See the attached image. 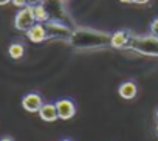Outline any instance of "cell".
<instances>
[{"instance_id":"22","label":"cell","mask_w":158,"mask_h":141,"mask_svg":"<svg viewBox=\"0 0 158 141\" xmlns=\"http://www.w3.org/2000/svg\"><path fill=\"white\" fill-rule=\"evenodd\" d=\"M60 141H73V139H70V138H64V139H60Z\"/></svg>"},{"instance_id":"18","label":"cell","mask_w":158,"mask_h":141,"mask_svg":"<svg viewBox=\"0 0 158 141\" xmlns=\"http://www.w3.org/2000/svg\"><path fill=\"white\" fill-rule=\"evenodd\" d=\"M0 141H16V139L10 135H5V136H0Z\"/></svg>"},{"instance_id":"9","label":"cell","mask_w":158,"mask_h":141,"mask_svg":"<svg viewBox=\"0 0 158 141\" xmlns=\"http://www.w3.org/2000/svg\"><path fill=\"white\" fill-rule=\"evenodd\" d=\"M27 37L34 42V44H40V42H45L48 40V36H47V28L44 23H34L28 31H27Z\"/></svg>"},{"instance_id":"2","label":"cell","mask_w":158,"mask_h":141,"mask_svg":"<svg viewBox=\"0 0 158 141\" xmlns=\"http://www.w3.org/2000/svg\"><path fill=\"white\" fill-rule=\"evenodd\" d=\"M138 54L143 56H152V57H158V37L147 34V36H136L133 34L129 48Z\"/></svg>"},{"instance_id":"14","label":"cell","mask_w":158,"mask_h":141,"mask_svg":"<svg viewBox=\"0 0 158 141\" xmlns=\"http://www.w3.org/2000/svg\"><path fill=\"white\" fill-rule=\"evenodd\" d=\"M149 30H150V34H152V36L158 37V17H155V19L150 22V27H149Z\"/></svg>"},{"instance_id":"16","label":"cell","mask_w":158,"mask_h":141,"mask_svg":"<svg viewBox=\"0 0 158 141\" xmlns=\"http://www.w3.org/2000/svg\"><path fill=\"white\" fill-rule=\"evenodd\" d=\"M44 2H45V0H28V6L34 8L37 5H44Z\"/></svg>"},{"instance_id":"8","label":"cell","mask_w":158,"mask_h":141,"mask_svg":"<svg viewBox=\"0 0 158 141\" xmlns=\"http://www.w3.org/2000/svg\"><path fill=\"white\" fill-rule=\"evenodd\" d=\"M132 37H133V33H130L127 30H119V31L112 33V48L127 50Z\"/></svg>"},{"instance_id":"3","label":"cell","mask_w":158,"mask_h":141,"mask_svg":"<svg viewBox=\"0 0 158 141\" xmlns=\"http://www.w3.org/2000/svg\"><path fill=\"white\" fill-rule=\"evenodd\" d=\"M48 14H50V20H56V22H60V23H65L68 27L73 25L67 10H65V5H64V0H45L44 2Z\"/></svg>"},{"instance_id":"5","label":"cell","mask_w":158,"mask_h":141,"mask_svg":"<svg viewBox=\"0 0 158 141\" xmlns=\"http://www.w3.org/2000/svg\"><path fill=\"white\" fill-rule=\"evenodd\" d=\"M34 23H36V19H34V14H33V8L31 6H27V8L19 10V13L14 17V27H16V30L23 31V33H27Z\"/></svg>"},{"instance_id":"12","label":"cell","mask_w":158,"mask_h":141,"mask_svg":"<svg viewBox=\"0 0 158 141\" xmlns=\"http://www.w3.org/2000/svg\"><path fill=\"white\" fill-rule=\"evenodd\" d=\"M33 14H34V19L37 23H45L50 20V14L45 8V5H37L33 8Z\"/></svg>"},{"instance_id":"23","label":"cell","mask_w":158,"mask_h":141,"mask_svg":"<svg viewBox=\"0 0 158 141\" xmlns=\"http://www.w3.org/2000/svg\"><path fill=\"white\" fill-rule=\"evenodd\" d=\"M155 133H156V136H158V124H156V129H155Z\"/></svg>"},{"instance_id":"1","label":"cell","mask_w":158,"mask_h":141,"mask_svg":"<svg viewBox=\"0 0 158 141\" xmlns=\"http://www.w3.org/2000/svg\"><path fill=\"white\" fill-rule=\"evenodd\" d=\"M68 44L74 50H79V51L104 50V48L112 47V34L101 30L77 27L73 30Z\"/></svg>"},{"instance_id":"13","label":"cell","mask_w":158,"mask_h":141,"mask_svg":"<svg viewBox=\"0 0 158 141\" xmlns=\"http://www.w3.org/2000/svg\"><path fill=\"white\" fill-rule=\"evenodd\" d=\"M8 54L13 57V59H20L23 54H25V47L20 44V42H14L8 47Z\"/></svg>"},{"instance_id":"19","label":"cell","mask_w":158,"mask_h":141,"mask_svg":"<svg viewBox=\"0 0 158 141\" xmlns=\"http://www.w3.org/2000/svg\"><path fill=\"white\" fill-rule=\"evenodd\" d=\"M8 3H11V0H0V6H5Z\"/></svg>"},{"instance_id":"15","label":"cell","mask_w":158,"mask_h":141,"mask_svg":"<svg viewBox=\"0 0 158 141\" xmlns=\"http://www.w3.org/2000/svg\"><path fill=\"white\" fill-rule=\"evenodd\" d=\"M11 3L16 6V8H27L28 6V0H11Z\"/></svg>"},{"instance_id":"7","label":"cell","mask_w":158,"mask_h":141,"mask_svg":"<svg viewBox=\"0 0 158 141\" xmlns=\"http://www.w3.org/2000/svg\"><path fill=\"white\" fill-rule=\"evenodd\" d=\"M44 106V99L39 93H28L22 98V107L23 110L30 112V113H39V110Z\"/></svg>"},{"instance_id":"21","label":"cell","mask_w":158,"mask_h":141,"mask_svg":"<svg viewBox=\"0 0 158 141\" xmlns=\"http://www.w3.org/2000/svg\"><path fill=\"white\" fill-rule=\"evenodd\" d=\"M155 118H156V122H158V109H156V112H155Z\"/></svg>"},{"instance_id":"11","label":"cell","mask_w":158,"mask_h":141,"mask_svg":"<svg viewBox=\"0 0 158 141\" xmlns=\"http://www.w3.org/2000/svg\"><path fill=\"white\" fill-rule=\"evenodd\" d=\"M138 93V87L133 81H126L123 84H119L118 87V95L123 98V99H133Z\"/></svg>"},{"instance_id":"6","label":"cell","mask_w":158,"mask_h":141,"mask_svg":"<svg viewBox=\"0 0 158 141\" xmlns=\"http://www.w3.org/2000/svg\"><path fill=\"white\" fill-rule=\"evenodd\" d=\"M56 109H57V115H59V119L62 121H68L71 119L74 115H76V106L71 99H57L56 102Z\"/></svg>"},{"instance_id":"10","label":"cell","mask_w":158,"mask_h":141,"mask_svg":"<svg viewBox=\"0 0 158 141\" xmlns=\"http://www.w3.org/2000/svg\"><path fill=\"white\" fill-rule=\"evenodd\" d=\"M39 116H40V119L45 121V122H54L56 119H59L56 104H54V102H44L42 109L39 110Z\"/></svg>"},{"instance_id":"20","label":"cell","mask_w":158,"mask_h":141,"mask_svg":"<svg viewBox=\"0 0 158 141\" xmlns=\"http://www.w3.org/2000/svg\"><path fill=\"white\" fill-rule=\"evenodd\" d=\"M121 3H133V0H119Z\"/></svg>"},{"instance_id":"17","label":"cell","mask_w":158,"mask_h":141,"mask_svg":"<svg viewBox=\"0 0 158 141\" xmlns=\"http://www.w3.org/2000/svg\"><path fill=\"white\" fill-rule=\"evenodd\" d=\"M149 2H150V0H133L135 5H147Z\"/></svg>"},{"instance_id":"4","label":"cell","mask_w":158,"mask_h":141,"mask_svg":"<svg viewBox=\"0 0 158 141\" xmlns=\"http://www.w3.org/2000/svg\"><path fill=\"white\" fill-rule=\"evenodd\" d=\"M44 25L47 28L48 40H64V42L70 40L71 33H73L71 27H68L65 23H60V22H56V20H48Z\"/></svg>"}]
</instances>
